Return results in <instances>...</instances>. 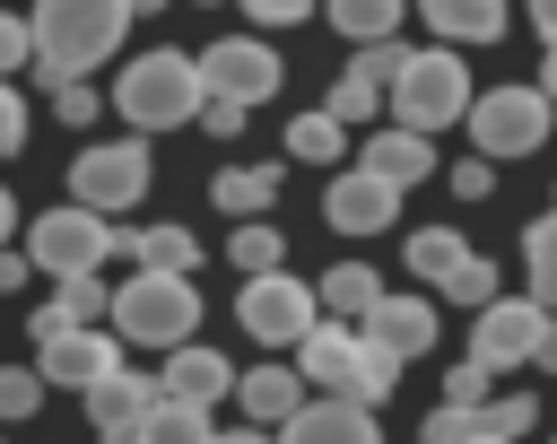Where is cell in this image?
Here are the masks:
<instances>
[{"label":"cell","instance_id":"1","mask_svg":"<svg viewBox=\"0 0 557 444\" xmlns=\"http://www.w3.org/2000/svg\"><path fill=\"white\" fill-rule=\"evenodd\" d=\"M122 26H131L122 0H35V9H26V44H35L44 87L104 70V61L122 52Z\"/></svg>","mask_w":557,"mask_h":444},{"label":"cell","instance_id":"2","mask_svg":"<svg viewBox=\"0 0 557 444\" xmlns=\"http://www.w3.org/2000/svg\"><path fill=\"white\" fill-rule=\"evenodd\" d=\"M104 331L122 348H174L200 331V287L191 270H131L104 287Z\"/></svg>","mask_w":557,"mask_h":444},{"label":"cell","instance_id":"3","mask_svg":"<svg viewBox=\"0 0 557 444\" xmlns=\"http://www.w3.org/2000/svg\"><path fill=\"white\" fill-rule=\"evenodd\" d=\"M296 374H305L313 392H348V400L383 409V400H392V383H400V357H392V348H374L357 322L313 313V322H305V340H296Z\"/></svg>","mask_w":557,"mask_h":444},{"label":"cell","instance_id":"4","mask_svg":"<svg viewBox=\"0 0 557 444\" xmlns=\"http://www.w3.org/2000/svg\"><path fill=\"white\" fill-rule=\"evenodd\" d=\"M113 113H122L139 139L191 122V113H200V61L174 52V44H148V52L122 61V78H113Z\"/></svg>","mask_w":557,"mask_h":444},{"label":"cell","instance_id":"5","mask_svg":"<svg viewBox=\"0 0 557 444\" xmlns=\"http://www.w3.org/2000/svg\"><path fill=\"white\" fill-rule=\"evenodd\" d=\"M470 96H479V87H470V70H461V52H453V44L400 52V70H392V87H383L392 122H400V131H426V139H435V131H453Z\"/></svg>","mask_w":557,"mask_h":444},{"label":"cell","instance_id":"6","mask_svg":"<svg viewBox=\"0 0 557 444\" xmlns=\"http://www.w3.org/2000/svg\"><path fill=\"white\" fill-rule=\"evenodd\" d=\"M148 183H157V165H148V139H139V131H131V139H87V148L70 157V200L96 209V218L139 209Z\"/></svg>","mask_w":557,"mask_h":444},{"label":"cell","instance_id":"7","mask_svg":"<svg viewBox=\"0 0 557 444\" xmlns=\"http://www.w3.org/2000/svg\"><path fill=\"white\" fill-rule=\"evenodd\" d=\"M461 131H470V157L513 165L548 139V104H540V87H487V96L461 104Z\"/></svg>","mask_w":557,"mask_h":444},{"label":"cell","instance_id":"8","mask_svg":"<svg viewBox=\"0 0 557 444\" xmlns=\"http://www.w3.org/2000/svg\"><path fill=\"white\" fill-rule=\"evenodd\" d=\"M26 261H35V279L104 270V261H113V218H96V209H78V200L35 209V226H26Z\"/></svg>","mask_w":557,"mask_h":444},{"label":"cell","instance_id":"9","mask_svg":"<svg viewBox=\"0 0 557 444\" xmlns=\"http://www.w3.org/2000/svg\"><path fill=\"white\" fill-rule=\"evenodd\" d=\"M313 313H322V305H313V279H287V261H278V270H252L244 296H235V322H244V340H261V348H296Z\"/></svg>","mask_w":557,"mask_h":444},{"label":"cell","instance_id":"10","mask_svg":"<svg viewBox=\"0 0 557 444\" xmlns=\"http://www.w3.org/2000/svg\"><path fill=\"white\" fill-rule=\"evenodd\" d=\"M191 61H200V96H226V104H244V113H252V104H270V96H278V78H287V70H278V52H270L261 35H218V44H209V52H191Z\"/></svg>","mask_w":557,"mask_h":444},{"label":"cell","instance_id":"11","mask_svg":"<svg viewBox=\"0 0 557 444\" xmlns=\"http://www.w3.org/2000/svg\"><path fill=\"white\" fill-rule=\"evenodd\" d=\"M540 313H548V305H531V296H487V305H479V322H470V357H479L487 374H505V366H531Z\"/></svg>","mask_w":557,"mask_h":444},{"label":"cell","instance_id":"12","mask_svg":"<svg viewBox=\"0 0 557 444\" xmlns=\"http://www.w3.org/2000/svg\"><path fill=\"white\" fill-rule=\"evenodd\" d=\"M270 435L278 444H383V418L366 400H348V392H322V400H296Z\"/></svg>","mask_w":557,"mask_h":444},{"label":"cell","instance_id":"13","mask_svg":"<svg viewBox=\"0 0 557 444\" xmlns=\"http://www.w3.org/2000/svg\"><path fill=\"white\" fill-rule=\"evenodd\" d=\"M122 366V340L113 331H96V322H70L61 340H44L35 348V374H44V392L61 383V392H87L96 374H113Z\"/></svg>","mask_w":557,"mask_h":444},{"label":"cell","instance_id":"14","mask_svg":"<svg viewBox=\"0 0 557 444\" xmlns=\"http://www.w3.org/2000/svg\"><path fill=\"white\" fill-rule=\"evenodd\" d=\"M392 209H400V192H392L383 174H366V165L331 174V192H322V218H331V235H383V226H392Z\"/></svg>","mask_w":557,"mask_h":444},{"label":"cell","instance_id":"15","mask_svg":"<svg viewBox=\"0 0 557 444\" xmlns=\"http://www.w3.org/2000/svg\"><path fill=\"white\" fill-rule=\"evenodd\" d=\"M357 331L409 366V357H426V348H435V305H426V296H400V287H383V296L357 313Z\"/></svg>","mask_w":557,"mask_h":444},{"label":"cell","instance_id":"16","mask_svg":"<svg viewBox=\"0 0 557 444\" xmlns=\"http://www.w3.org/2000/svg\"><path fill=\"white\" fill-rule=\"evenodd\" d=\"M148 392H157V383H148L139 366H113V374H96L78 400H87V418H96L104 444H139V409H148Z\"/></svg>","mask_w":557,"mask_h":444},{"label":"cell","instance_id":"17","mask_svg":"<svg viewBox=\"0 0 557 444\" xmlns=\"http://www.w3.org/2000/svg\"><path fill=\"white\" fill-rule=\"evenodd\" d=\"M357 165H366V174H383L392 192H409V183H426V174H435V139H426V131L383 122L374 139H357Z\"/></svg>","mask_w":557,"mask_h":444},{"label":"cell","instance_id":"18","mask_svg":"<svg viewBox=\"0 0 557 444\" xmlns=\"http://www.w3.org/2000/svg\"><path fill=\"white\" fill-rule=\"evenodd\" d=\"M157 392H174V400H200V409H218V400L235 392V366H226L218 348H200V340H174V348H165V374H157Z\"/></svg>","mask_w":557,"mask_h":444},{"label":"cell","instance_id":"19","mask_svg":"<svg viewBox=\"0 0 557 444\" xmlns=\"http://www.w3.org/2000/svg\"><path fill=\"white\" fill-rule=\"evenodd\" d=\"M418 17L435 26V44H496L505 35V17H513V0H418Z\"/></svg>","mask_w":557,"mask_h":444},{"label":"cell","instance_id":"20","mask_svg":"<svg viewBox=\"0 0 557 444\" xmlns=\"http://www.w3.org/2000/svg\"><path fill=\"white\" fill-rule=\"evenodd\" d=\"M113 252L131 270H200V235L191 226H113Z\"/></svg>","mask_w":557,"mask_h":444},{"label":"cell","instance_id":"21","mask_svg":"<svg viewBox=\"0 0 557 444\" xmlns=\"http://www.w3.org/2000/svg\"><path fill=\"white\" fill-rule=\"evenodd\" d=\"M226 400H235V409H244L252 427H278V418H287V409L305 400V374L270 357V366H252V374H235V392H226Z\"/></svg>","mask_w":557,"mask_h":444},{"label":"cell","instance_id":"22","mask_svg":"<svg viewBox=\"0 0 557 444\" xmlns=\"http://www.w3.org/2000/svg\"><path fill=\"white\" fill-rule=\"evenodd\" d=\"M139 444H209V409H200V400H174V392H148Z\"/></svg>","mask_w":557,"mask_h":444},{"label":"cell","instance_id":"23","mask_svg":"<svg viewBox=\"0 0 557 444\" xmlns=\"http://www.w3.org/2000/svg\"><path fill=\"white\" fill-rule=\"evenodd\" d=\"M209 209H235V218L278 209V165H226V174L209 183Z\"/></svg>","mask_w":557,"mask_h":444},{"label":"cell","instance_id":"24","mask_svg":"<svg viewBox=\"0 0 557 444\" xmlns=\"http://www.w3.org/2000/svg\"><path fill=\"white\" fill-rule=\"evenodd\" d=\"M374 296H383V279H374L366 261H339V270H322V279H313V305H322L331 322H357Z\"/></svg>","mask_w":557,"mask_h":444},{"label":"cell","instance_id":"25","mask_svg":"<svg viewBox=\"0 0 557 444\" xmlns=\"http://www.w3.org/2000/svg\"><path fill=\"white\" fill-rule=\"evenodd\" d=\"M313 9H322L348 44H383V35H400V9H409V0H313Z\"/></svg>","mask_w":557,"mask_h":444},{"label":"cell","instance_id":"26","mask_svg":"<svg viewBox=\"0 0 557 444\" xmlns=\"http://www.w3.org/2000/svg\"><path fill=\"white\" fill-rule=\"evenodd\" d=\"M522 270H531V305L557 313V209H540L522 226Z\"/></svg>","mask_w":557,"mask_h":444},{"label":"cell","instance_id":"27","mask_svg":"<svg viewBox=\"0 0 557 444\" xmlns=\"http://www.w3.org/2000/svg\"><path fill=\"white\" fill-rule=\"evenodd\" d=\"M287 157H305V165H339V157H348V122H331L322 104L296 113V122H287Z\"/></svg>","mask_w":557,"mask_h":444},{"label":"cell","instance_id":"28","mask_svg":"<svg viewBox=\"0 0 557 444\" xmlns=\"http://www.w3.org/2000/svg\"><path fill=\"white\" fill-rule=\"evenodd\" d=\"M226 261L252 279V270H278L287 261V235L270 226V218H235V235H226Z\"/></svg>","mask_w":557,"mask_h":444},{"label":"cell","instance_id":"29","mask_svg":"<svg viewBox=\"0 0 557 444\" xmlns=\"http://www.w3.org/2000/svg\"><path fill=\"white\" fill-rule=\"evenodd\" d=\"M322 113H331V122H348V131H357V122H374V113H383V87H374V78H366V70H357V61H348V70H339V78H331V96H322Z\"/></svg>","mask_w":557,"mask_h":444},{"label":"cell","instance_id":"30","mask_svg":"<svg viewBox=\"0 0 557 444\" xmlns=\"http://www.w3.org/2000/svg\"><path fill=\"white\" fill-rule=\"evenodd\" d=\"M461 252H470V244H461L453 226H418V235H409V279H426V287H444V270H453Z\"/></svg>","mask_w":557,"mask_h":444},{"label":"cell","instance_id":"31","mask_svg":"<svg viewBox=\"0 0 557 444\" xmlns=\"http://www.w3.org/2000/svg\"><path fill=\"white\" fill-rule=\"evenodd\" d=\"M444 296H453V305H470V313H479V305H487V296H496V261H487V252H461V261H453V270H444Z\"/></svg>","mask_w":557,"mask_h":444},{"label":"cell","instance_id":"32","mask_svg":"<svg viewBox=\"0 0 557 444\" xmlns=\"http://www.w3.org/2000/svg\"><path fill=\"white\" fill-rule=\"evenodd\" d=\"M35 409H44V374L35 366H0V427H17Z\"/></svg>","mask_w":557,"mask_h":444},{"label":"cell","instance_id":"33","mask_svg":"<svg viewBox=\"0 0 557 444\" xmlns=\"http://www.w3.org/2000/svg\"><path fill=\"white\" fill-rule=\"evenodd\" d=\"M531 418H540V400H531V392H505V400H479V427H487V435H513V444H522V435H531Z\"/></svg>","mask_w":557,"mask_h":444},{"label":"cell","instance_id":"34","mask_svg":"<svg viewBox=\"0 0 557 444\" xmlns=\"http://www.w3.org/2000/svg\"><path fill=\"white\" fill-rule=\"evenodd\" d=\"M52 296H61V313H70V322H104V279H96V270L52 279Z\"/></svg>","mask_w":557,"mask_h":444},{"label":"cell","instance_id":"35","mask_svg":"<svg viewBox=\"0 0 557 444\" xmlns=\"http://www.w3.org/2000/svg\"><path fill=\"white\" fill-rule=\"evenodd\" d=\"M96 104H104V96H96L87 78H61V87H52V113H61L70 131H87V122H96Z\"/></svg>","mask_w":557,"mask_h":444},{"label":"cell","instance_id":"36","mask_svg":"<svg viewBox=\"0 0 557 444\" xmlns=\"http://www.w3.org/2000/svg\"><path fill=\"white\" fill-rule=\"evenodd\" d=\"M444 400L479 409V400H487V366H479V357H453V374H444Z\"/></svg>","mask_w":557,"mask_h":444},{"label":"cell","instance_id":"37","mask_svg":"<svg viewBox=\"0 0 557 444\" xmlns=\"http://www.w3.org/2000/svg\"><path fill=\"white\" fill-rule=\"evenodd\" d=\"M418 435H426V444H461V435H479V409H461V400H444V409H435V418H426Z\"/></svg>","mask_w":557,"mask_h":444},{"label":"cell","instance_id":"38","mask_svg":"<svg viewBox=\"0 0 557 444\" xmlns=\"http://www.w3.org/2000/svg\"><path fill=\"white\" fill-rule=\"evenodd\" d=\"M9 70H35V44H26V17L17 9H0V78Z\"/></svg>","mask_w":557,"mask_h":444},{"label":"cell","instance_id":"39","mask_svg":"<svg viewBox=\"0 0 557 444\" xmlns=\"http://www.w3.org/2000/svg\"><path fill=\"white\" fill-rule=\"evenodd\" d=\"M235 9H244L252 26H305V17H313V0H235Z\"/></svg>","mask_w":557,"mask_h":444},{"label":"cell","instance_id":"40","mask_svg":"<svg viewBox=\"0 0 557 444\" xmlns=\"http://www.w3.org/2000/svg\"><path fill=\"white\" fill-rule=\"evenodd\" d=\"M17 148H26V96L0 78V157H17Z\"/></svg>","mask_w":557,"mask_h":444},{"label":"cell","instance_id":"41","mask_svg":"<svg viewBox=\"0 0 557 444\" xmlns=\"http://www.w3.org/2000/svg\"><path fill=\"white\" fill-rule=\"evenodd\" d=\"M191 122H200L209 139H235V131H244V104H226V96H200V113H191Z\"/></svg>","mask_w":557,"mask_h":444},{"label":"cell","instance_id":"42","mask_svg":"<svg viewBox=\"0 0 557 444\" xmlns=\"http://www.w3.org/2000/svg\"><path fill=\"white\" fill-rule=\"evenodd\" d=\"M487 192H496V165L487 157H461L453 165V200H487Z\"/></svg>","mask_w":557,"mask_h":444},{"label":"cell","instance_id":"43","mask_svg":"<svg viewBox=\"0 0 557 444\" xmlns=\"http://www.w3.org/2000/svg\"><path fill=\"white\" fill-rule=\"evenodd\" d=\"M61 331H70V313H61V296H52V305H35V322H26V340L44 348V340H61Z\"/></svg>","mask_w":557,"mask_h":444},{"label":"cell","instance_id":"44","mask_svg":"<svg viewBox=\"0 0 557 444\" xmlns=\"http://www.w3.org/2000/svg\"><path fill=\"white\" fill-rule=\"evenodd\" d=\"M209 444H278V435L252 427V418H235V427H209Z\"/></svg>","mask_w":557,"mask_h":444},{"label":"cell","instance_id":"45","mask_svg":"<svg viewBox=\"0 0 557 444\" xmlns=\"http://www.w3.org/2000/svg\"><path fill=\"white\" fill-rule=\"evenodd\" d=\"M26 279H35V261H26V252H9V244H0V296H9V287H26Z\"/></svg>","mask_w":557,"mask_h":444},{"label":"cell","instance_id":"46","mask_svg":"<svg viewBox=\"0 0 557 444\" xmlns=\"http://www.w3.org/2000/svg\"><path fill=\"white\" fill-rule=\"evenodd\" d=\"M531 366H548V374H557V313H540V340H531Z\"/></svg>","mask_w":557,"mask_h":444},{"label":"cell","instance_id":"47","mask_svg":"<svg viewBox=\"0 0 557 444\" xmlns=\"http://www.w3.org/2000/svg\"><path fill=\"white\" fill-rule=\"evenodd\" d=\"M531 87H540V104H548V122H557V44H548V61H540V78H531Z\"/></svg>","mask_w":557,"mask_h":444},{"label":"cell","instance_id":"48","mask_svg":"<svg viewBox=\"0 0 557 444\" xmlns=\"http://www.w3.org/2000/svg\"><path fill=\"white\" fill-rule=\"evenodd\" d=\"M531 9V26H540V44H557V0H522Z\"/></svg>","mask_w":557,"mask_h":444},{"label":"cell","instance_id":"49","mask_svg":"<svg viewBox=\"0 0 557 444\" xmlns=\"http://www.w3.org/2000/svg\"><path fill=\"white\" fill-rule=\"evenodd\" d=\"M17 235V200H9V183H0V244Z\"/></svg>","mask_w":557,"mask_h":444},{"label":"cell","instance_id":"50","mask_svg":"<svg viewBox=\"0 0 557 444\" xmlns=\"http://www.w3.org/2000/svg\"><path fill=\"white\" fill-rule=\"evenodd\" d=\"M461 444H513V435H487V427H479V435H461Z\"/></svg>","mask_w":557,"mask_h":444},{"label":"cell","instance_id":"51","mask_svg":"<svg viewBox=\"0 0 557 444\" xmlns=\"http://www.w3.org/2000/svg\"><path fill=\"white\" fill-rule=\"evenodd\" d=\"M122 9H131V17H139V9H165V0H122Z\"/></svg>","mask_w":557,"mask_h":444},{"label":"cell","instance_id":"52","mask_svg":"<svg viewBox=\"0 0 557 444\" xmlns=\"http://www.w3.org/2000/svg\"><path fill=\"white\" fill-rule=\"evenodd\" d=\"M548 209H557V192H548Z\"/></svg>","mask_w":557,"mask_h":444},{"label":"cell","instance_id":"53","mask_svg":"<svg viewBox=\"0 0 557 444\" xmlns=\"http://www.w3.org/2000/svg\"><path fill=\"white\" fill-rule=\"evenodd\" d=\"M0 444H9V435H0Z\"/></svg>","mask_w":557,"mask_h":444}]
</instances>
